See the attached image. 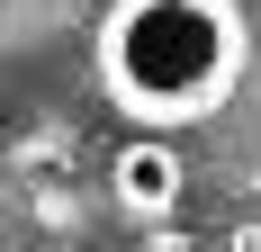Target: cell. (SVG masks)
Returning <instances> with one entry per match:
<instances>
[{"label": "cell", "instance_id": "cell-2", "mask_svg": "<svg viewBox=\"0 0 261 252\" xmlns=\"http://www.w3.org/2000/svg\"><path fill=\"white\" fill-rule=\"evenodd\" d=\"M189 189V162L171 135H135V144H117V162H108V198L126 207V216H171Z\"/></svg>", "mask_w": 261, "mask_h": 252}, {"label": "cell", "instance_id": "cell-1", "mask_svg": "<svg viewBox=\"0 0 261 252\" xmlns=\"http://www.w3.org/2000/svg\"><path fill=\"white\" fill-rule=\"evenodd\" d=\"M99 81L144 135L216 117L243 81V9L234 0H108Z\"/></svg>", "mask_w": 261, "mask_h": 252}]
</instances>
